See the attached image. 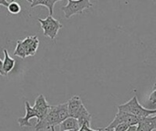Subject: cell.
<instances>
[{
  "mask_svg": "<svg viewBox=\"0 0 156 131\" xmlns=\"http://www.w3.org/2000/svg\"><path fill=\"white\" fill-rule=\"evenodd\" d=\"M118 110L129 113V114L133 115L142 119L151 117L153 115H156V109H147L144 108L139 103L136 96L133 97L132 99H130L128 102H126L122 105H119Z\"/></svg>",
  "mask_w": 156,
  "mask_h": 131,
  "instance_id": "6da1fadb",
  "label": "cell"
},
{
  "mask_svg": "<svg viewBox=\"0 0 156 131\" xmlns=\"http://www.w3.org/2000/svg\"><path fill=\"white\" fill-rule=\"evenodd\" d=\"M37 21L41 25V27L43 29V35L47 37H49L52 40H54L57 37L59 29L63 27V25L58 20L55 19L53 16L49 15L45 19L38 18Z\"/></svg>",
  "mask_w": 156,
  "mask_h": 131,
  "instance_id": "7a4b0ae2",
  "label": "cell"
},
{
  "mask_svg": "<svg viewBox=\"0 0 156 131\" xmlns=\"http://www.w3.org/2000/svg\"><path fill=\"white\" fill-rule=\"evenodd\" d=\"M92 3L89 0H68V4L61 7L66 18H70L72 16L77 14H82L84 10L89 9L92 6Z\"/></svg>",
  "mask_w": 156,
  "mask_h": 131,
  "instance_id": "3957f363",
  "label": "cell"
},
{
  "mask_svg": "<svg viewBox=\"0 0 156 131\" xmlns=\"http://www.w3.org/2000/svg\"><path fill=\"white\" fill-rule=\"evenodd\" d=\"M141 120H142V119H140V118H137V117H135L133 115H131L129 113L118 110V113L115 115L114 119L109 124L108 127L104 128L103 130H113L120 124H127L130 127L131 126H137L140 123Z\"/></svg>",
  "mask_w": 156,
  "mask_h": 131,
  "instance_id": "277c9868",
  "label": "cell"
},
{
  "mask_svg": "<svg viewBox=\"0 0 156 131\" xmlns=\"http://www.w3.org/2000/svg\"><path fill=\"white\" fill-rule=\"evenodd\" d=\"M59 126L60 122L58 119V112L56 106H50V109L47 114V116L40 121L37 122L35 126L36 131H42L44 129H50L52 127Z\"/></svg>",
  "mask_w": 156,
  "mask_h": 131,
  "instance_id": "5b68a950",
  "label": "cell"
},
{
  "mask_svg": "<svg viewBox=\"0 0 156 131\" xmlns=\"http://www.w3.org/2000/svg\"><path fill=\"white\" fill-rule=\"evenodd\" d=\"M33 109L36 110L37 112V122L42 120L48 114L49 109H50V106L48 104L44 95L40 94L37 96V98H36L35 100V105L33 107Z\"/></svg>",
  "mask_w": 156,
  "mask_h": 131,
  "instance_id": "8992f818",
  "label": "cell"
},
{
  "mask_svg": "<svg viewBox=\"0 0 156 131\" xmlns=\"http://www.w3.org/2000/svg\"><path fill=\"white\" fill-rule=\"evenodd\" d=\"M25 49H26V55L27 57L34 56L39 46V40L37 36H28L24 40H22Z\"/></svg>",
  "mask_w": 156,
  "mask_h": 131,
  "instance_id": "52a82bcc",
  "label": "cell"
},
{
  "mask_svg": "<svg viewBox=\"0 0 156 131\" xmlns=\"http://www.w3.org/2000/svg\"><path fill=\"white\" fill-rule=\"evenodd\" d=\"M25 109H26V115L23 118H20L17 119V122L19 124L20 128L23 127H31L32 125L30 124L29 120L33 118H37V112L36 110L33 109V107H31L28 103V101H25Z\"/></svg>",
  "mask_w": 156,
  "mask_h": 131,
  "instance_id": "ba28073f",
  "label": "cell"
},
{
  "mask_svg": "<svg viewBox=\"0 0 156 131\" xmlns=\"http://www.w3.org/2000/svg\"><path fill=\"white\" fill-rule=\"evenodd\" d=\"M83 102L80 96H74L68 101V109H69V114L70 118H77V115L80 109L83 107Z\"/></svg>",
  "mask_w": 156,
  "mask_h": 131,
  "instance_id": "9c48e42d",
  "label": "cell"
},
{
  "mask_svg": "<svg viewBox=\"0 0 156 131\" xmlns=\"http://www.w3.org/2000/svg\"><path fill=\"white\" fill-rule=\"evenodd\" d=\"M156 129V115L143 119L137 125V131H154Z\"/></svg>",
  "mask_w": 156,
  "mask_h": 131,
  "instance_id": "30bf717a",
  "label": "cell"
},
{
  "mask_svg": "<svg viewBox=\"0 0 156 131\" xmlns=\"http://www.w3.org/2000/svg\"><path fill=\"white\" fill-rule=\"evenodd\" d=\"M30 3V7L34 8L38 5H43L48 8L49 10V16H52L53 15V9H54V5L58 3L59 0H27Z\"/></svg>",
  "mask_w": 156,
  "mask_h": 131,
  "instance_id": "8fae6325",
  "label": "cell"
},
{
  "mask_svg": "<svg viewBox=\"0 0 156 131\" xmlns=\"http://www.w3.org/2000/svg\"><path fill=\"white\" fill-rule=\"evenodd\" d=\"M80 128L78 122V119L74 118H69L66 120H64L60 125H59V131H69L76 130L79 131Z\"/></svg>",
  "mask_w": 156,
  "mask_h": 131,
  "instance_id": "7c38bea8",
  "label": "cell"
},
{
  "mask_svg": "<svg viewBox=\"0 0 156 131\" xmlns=\"http://www.w3.org/2000/svg\"><path fill=\"white\" fill-rule=\"evenodd\" d=\"M76 119H78L80 128L82 127L85 124L90 125V122H91V115L89 113V111L87 110V109L85 108V106H83L80 109V110L79 111V113L77 115Z\"/></svg>",
  "mask_w": 156,
  "mask_h": 131,
  "instance_id": "4fadbf2b",
  "label": "cell"
},
{
  "mask_svg": "<svg viewBox=\"0 0 156 131\" xmlns=\"http://www.w3.org/2000/svg\"><path fill=\"white\" fill-rule=\"evenodd\" d=\"M3 52H4V60H3V70L5 72V75H7L15 67V59L12 58L9 55H8V52L7 50L5 48L3 49Z\"/></svg>",
  "mask_w": 156,
  "mask_h": 131,
  "instance_id": "5bb4252c",
  "label": "cell"
},
{
  "mask_svg": "<svg viewBox=\"0 0 156 131\" xmlns=\"http://www.w3.org/2000/svg\"><path fill=\"white\" fill-rule=\"evenodd\" d=\"M57 109V112H58V119L60 124L66 120L67 119L69 118V109H68V102L63 103V104H59L58 106H56Z\"/></svg>",
  "mask_w": 156,
  "mask_h": 131,
  "instance_id": "9a60e30c",
  "label": "cell"
},
{
  "mask_svg": "<svg viewBox=\"0 0 156 131\" xmlns=\"http://www.w3.org/2000/svg\"><path fill=\"white\" fill-rule=\"evenodd\" d=\"M14 56H16L20 58H26L27 55H26V49L24 47V44L22 42V40H17L16 41V49L14 51Z\"/></svg>",
  "mask_w": 156,
  "mask_h": 131,
  "instance_id": "2e32d148",
  "label": "cell"
},
{
  "mask_svg": "<svg viewBox=\"0 0 156 131\" xmlns=\"http://www.w3.org/2000/svg\"><path fill=\"white\" fill-rule=\"evenodd\" d=\"M7 10L9 11V13H11L12 15H17L20 13L21 11V6L20 5L16 2V1H12L10 2L9 5L7 6Z\"/></svg>",
  "mask_w": 156,
  "mask_h": 131,
  "instance_id": "e0dca14e",
  "label": "cell"
},
{
  "mask_svg": "<svg viewBox=\"0 0 156 131\" xmlns=\"http://www.w3.org/2000/svg\"><path fill=\"white\" fill-rule=\"evenodd\" d=\"M149 102L152 106H154L156 105V84L154 85L153 87V91L150 95V98H149Z\"/></svg>",
  "mask_w": 156,
  "mask_h": 131,
  "instance_id": "ac0fdd59",
  "label": "cell"
},
{
  "mask_svg": "<svg viewBox=\"0 0 156 131\" xmlns=\"http://www.w3.org/2000/svg\"><path fill=\"white\" fill-rule=\"evenodd\" d=\"M129 127L130 126L127 124H120L113 129V131H126L129 129Z\"/></svg>",
  "mask_w": 156,
  "mask_h": 131,
  "instance_id": "d6986e66",
  "label": "cell"
},
{
  "mask_svg": "<svg viewBox=\"0 0 156 131\" xmlns=\"http://www.w3.org/2000/svg\"><path fill=\"white\" fill-rule=\"evenodd\" d=\"M10 2L6 1V0H0V5H3L5 7H7L9 5Z\"/></svg>",
  "mask_w": 156,
  "mask_h": 131,
  "instance_id": "ffe728a7",
  "label": "cell"
},
{
  "mask_svg": "<svg viewBox=\"0 0 156 131\" xmlns=\"http://www.w3.org/2000/svg\"><path fill=\"white\" fill-rule=\"evenodd\" d=\"M0 75H2V76H6V75L5 74V72H4V70H3V60H1V58H0Z\"/></svg>",
  "mask_w": 156,
  "mask_h": 131,
  "instance_id": "44dd1931",
  "label": "cell"
},
{
  "mask_svg": "<svg viewBox=\"0 0 156 131\" xmlns=\"http://www.w3.org/2000/svg\"><path fill=\"white\" fill-rule=\"evenodd\" d=\"M126 131H137V126H131Z\"/></svg>",
  "mask_w": 156,
  "mask_h": 131,
  "instance_id": "7402d4cb",
  "label": "cell"
},
{
  "mask_svg": "<svg viewBox=\"0 0 156 131\" xmlns=\"http://www.w3.org/2000/svg\"><path fill=\"white\" fill-rule=\"evenodd\" d=\"M50 129H51V131H55V127H52Z\"/></svg>",
  "mask_w": 156,
  "mask_h": 131,
  "instance_id": "603a6c76",
  "label": "cell"
},
{
  "mask_svg": "<svg viewBox=\"0 0 156 131\" xmlns=\"http://www.w3.org/2000/svg\"><path fill=\"white\" fill-rule=\"evenodd\" d=\"M69 131H76V130H69Z\"/></svg>",
  "mask_w": 156,
  "mask_h": 131,
  "instance_id": "cb8c5ba5",
  "label": "cell"
}]
</instances>
